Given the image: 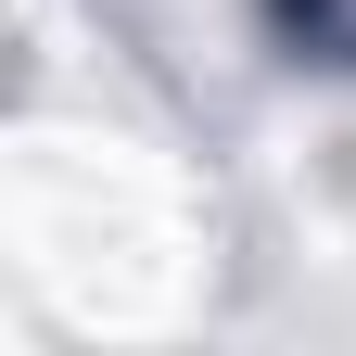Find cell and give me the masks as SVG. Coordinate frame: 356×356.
<instances>
[{
    "mask_svg": "<svg viewBox=\"0 0 356 356\" xmlns=\"http://www.w3.org/2000/svg\"><path fill=\"white\" fill-rule=\"evenodd\" d=\"M280 26H293V38H318L331 64H356V0H280Z\"/></svg>",
    "mask_w": 356,
    "mask_h": 356,
    "instance_id": "cell-1",
    "label": "cell"
}]
</instances>
